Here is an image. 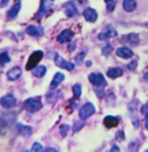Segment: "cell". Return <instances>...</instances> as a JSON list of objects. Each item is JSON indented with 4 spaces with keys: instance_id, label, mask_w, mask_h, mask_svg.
Here are the masks:
<instances>
[{
    "instance_id": "cell-25",
    "label": "cell",
    "mask_w": 148,
    "mask_h": 152,
    "mask_svg": "<svg viewBox=\"0 0 148 152\" xmlns=\"http://www.w3.org/2000/svg\"><path fill=\"white\" fill-rule=\"evenodd\" d=\"M72 92L74 98L79 99L81 98L82 94V86L81 83H77L73 85L72 86Z\"/></svg>"
},
{
    "instance_id": "cell-31",
    "label": "cell",
    "mask_w": 148,
    "mask_h": 152,
    "mask_svg": "<svg viewBox=\"0 0 148 152\" xmlns=\"http://www.w3.org/2000/svg\"><path fill=\"white\" fill-rule=\"evenodd\" d=\"M115 139L118 142H121L126 139L125 133L123 130H119L115 133Z\"/></svg>"
},
{
    "instance_id": "cell-48",
    "label": "cell",
    "mask_w": 148,
    "mask_h": 152,
    "mask_svg": "<svg viewBox=\"0 0 148 152\" xmlns=\"http://www.w3.org/2000/svg\"><path fill=\"white\" fill-rule=\"evenodd\" d=\"M113 1V0H104V1H105V2L106 3L108 4V3L112 1Z\"/></svg>"
},
{
    "instance_id": "cell-7",
    "label": "cell",
    "mask_w": 148,
    "mask_h": 152,
    "mask_svg": "<svg viewBox=\"0 0 148 152\" xmlns=\"http://www.w3.org/2000/svg\"><path fill=\"white\" fill-rule=\"evenodd\" d=\"M118 35L117 31L112 25H108L104 28V29L99 34L98 38L100 41H105L115 38Z\"/></svg>"
},
{
    "instance_id": "cell-40",
    "label": "cell",
    "mask_w": 148,
    "mask_h": 152,
    "mask_svg": "<svg viewBox=\"0 0 148 152\" xmlns=\"http://www.w3.org/2000/svg\"><path fill=\"white\" fill-rule=\"evenodd\" d=\"M132 124L136 128H138L140 126V119L138 116H133L131 118Z\"/></svg>"
},
{
    "instance_id": "cell-26",
    "label": "cell",
    "mask_w": 148,
    "mask_h": 152,
    "mask_svg": "<svg viewBox=\"0 0 148 152\" xmlns=\"http://www.w3.org/2000/svg\"><path fill=\"white\" fill-rule=\"evenodd\" d=\"M86 56V52L82 51L77 53L74 57V61L78 66H81L83 64L84 61Z\"/></svg>"
},
{
    "instance_id": "cell-47",
    "label": "cell",
    "mask_w": 148,
    "mask_h": 152,
    "mask_svg": "<svg viewBox=\"0 0 148 152\" xmlns=\"http://www.w3.org/2000/svg\"><path fill=\"white\" fill-rule=\"evenodd\" d=\"M145 119H146V121H145V129L148 131V118Z\"/></svg>"
},
{
    "instance_id": "cell-24",
    "label": "cell",
    "mask_w": 148,
    "mask_h": 152,
    "mask_svg": "<svg viewBox=\"0 0 148 152\" xmlns=\"http://www.w3.org/2000/svg\"><path fill=\"white\" fill-rule=\"evenodd\" d=\"M12 61V58L9 56L8 52H4L0 54V65L2 68H4L7 63Z\"/></svg>"
},
{
    "instance_id": "cell-37",
    "label": "cell",
    "mask_w": 148,
    "mask_h": 152,
    "mask_svg": "<svg viewBox=\"0 0 148 152\" xmlns=\"http://www.w3.org/2000/svg\"><path fill=\"white\" fill-rule=\"evenodd\" d=\"M116 4H117V1L116 0H113L112 1L110 2L107 4V9L108 12H112L114 11L116 7Z\"/></svg>"
},
{
    "instance_id": "cell-13",
    "label": "cell",
    "mask_w": 148,
    "mask_h": 152,
    "mask_svg": "<svg viewBox=\"0 0 148 152\" xmlns=\"http://www.w3.org/2000/svg\"><path fill=\"white\" fill-rule=\"evenodd\" d=\"M26 32L32 37H40L44 34V29L43 27L40 26L30 25L26 28Z\"/></svg>"
},
{
    "instance_id": "cell-10",
    "label": "cell",
    "mask_w": 148,
    "mask_h": 152,
    "mask_svg": "<svg viewBox=\"0 0 148 152\" xmlns=\"http://www.w3.org/2000/svg\"><path fill=\"white\" fill-rule=\"evenodd\" d=\"M17 128L18 134L26 138H29L33 134V129L31 126L18 123L17 124Z\"/></svg>"
},
{
    "instance_id": "cell-4",
    "label": "cell",
    "mask_w": 148,
    "mask_h": 152,
    "mask_svg": "<svg viewBox=\"0 0 148 152\" xmlns=\"http://www.w3.org/2000/svg\"><path fill=\"white\" fill-rule=\"evenodd\" d=\"M54 62L55 65L57 67L66 70L68 71H71L75 68V65L74 63L66 60L58 53H57L55 55Z\"/></svg>"
},
{
    "instance_id": "cell-6",
    "label": "cell",
    "mask_w": 148,
    "mask_h": 152,
    "mask_svg": "<svg viewBox=\"0 0 148 152\" xmlns=\"http://www.w3.org/2000/svg\"><path fill=\"white\" fill-rule=\"evenodd\" d=\"M52 4L48 0H42L39 9L35 15L37 20H41L44 16L51 13Z\"/></svg>"
},
{
    "instance_id": "cell-34",
    "label": "cell",
    "mask_w": 148,
    "mask_h": 152,
    "mask_svg": "<svg viewBox=\"0 0 148 152\" xmlns=\"http://www.w3.org/2000/svg\"><path fill=\"white\" fill-rule=\"evenodd\" d=\"M138 104V101L137 99H134L130 102L128 106V109L129 112L133 113L137 110V106Z\"/></svg>"
},
{
    "instance_id": "cell-14",
    "label": "cell",
    "mask_w": 148,
    "mask_h": 152,
    "mask_svg": "<svg viewBox=\"0 0 148 152\" xmlns=\"http://www.w3.org/2000/svg\"><path fill=\"white\" fill-rule=\"evenodd\" d=\"M84 18L86 21L90 23H94L97 20L98 14L96 10L92 7H87L83 12Z\"/></svg>"
},
{
    "instance_id": "cell-41",
    "label": "cell",
    "mask_w": 148,
    "mask_h": 152,
    "mask_svg": "<svg viewBox=\"0 0 148 152\" xmlns=\"http://www.w3.org/2000/svg\"><path fill=\"white\" fill-rule=\"evenodd\" d=\"M77 48V43L76 42H73L69 45L68 46H67V49L69 52L72 53L76 50Z\"/></svg>"
},
{
    "instance_id": "cell-17",
    "label": "cell",
    "mask_w": 148,
    "mask_h": 152,
    "mask_svg": "<svg viewBox=\"0 0 148 152\" xmlns=\"http://www.w3.org/2000/svg\"><path fill=\"white\" fill-rule=\"evenodd\" d=\"M65 75L63 73L57 72L55 74L49 86L50 90H54L65 80Z\"/></svg>"
},
{
    "instance_id": "cell-35",
    "label": "cell",
    "mask_w": 148,
    "mask_h": 152,
    "mask_svg": "<svg viewBox=\"0 0 148 152\" xmlns=\"http://www.w3.org/2000/svg\"><path fill=\"white\" fill-rule=\"evenodd\" d=\"M138 65V63L136 59H133L127 64V69L129 70L133 71L135 70L137 67Z\"/></svg>"
},
{
    "instance_id": "cell-8",
    "label": "cell",
    "mask_w": 148,
    "mask_h": 152,
    "mask_svg": "<svg viewBox=\"0 0 148 152\" xmlns=\"http://www.w3.org/2000/svg\"><path fill=\"white\" fill-rule=\"evenodd\" d=\"M17 99L12 93H8L2 96L0 99V104L4 108L9 109L16 105Z\"/></svg>"
},
{
    "instance_id": "cell-32",
    "label": "cell",
    "mask_w": 148,
    "mask_h": 152,
    "mask_svg": "<svg viewBox=\"0 0 148 152\" xmlns=\"http://www.w3.org/2000/svg\"><path fill=\"white\" fill-rule=\"evenodd\" d=\"M44 149L43 145L41 143L38 142H33V144L31 146L30 151L31 152H43Z\"/></svg>"
},
{
    "instance_id": "cell-49",
    "label": "cell",
    "mask_w": 148,
    "mask_h": 152,
    "mask_svg": "<svg viewBox=\"0 0 148 152\" xmlns=\"http://www.w3.org/2000/svg\"><path fill=\"white\" fill-rule=\"evenodd\" d=\"M145 152H148V149H147V150H146V151H144Z\"/></svg>"
},
{
    "instance_id": "cell-2",
    "label": "cell",
    "mask_w": 148,
    "mask_h": 152,
    "mask_svg": "<svg viewBox=\"0 0 148 152\" xmlns=\"http://www.w3.org/2000/svg\"><path fill=\"white\" fill-rule=\"evenodd\" d=\"M44 56V53L41 50L34 51L30 56L26 63L25 69L27 71L32 70L38 65Z\"/></svg>"
},
{
    "instance_id": "cell-22",
    "label": "cell",
    "mask_w": 148,
    "mask_h": 152,
    "mask_svg": "<svg viewBox=\"0 0 148 152\" xmlns=\"http://www.w3.org/2000/svg\"><path fill=\"white\" fill-rule=\"evenodd\" d=\"M123 70L121 68L116 67L109 69L107 71V75L109 78L115 80L118 77L123 76Z\"/></svg>"
},
{
    "instance_id": "cell-46",
    "label": "cell",
    "mask_w": 148,
    "mask_h": 152,
    "mask_svg": "<svg viewBox=\"0 0 148 152\" xmlns=\"http://www.w3.org/2000/svg\"><path fill=\"white\" fill-rule=\"evenodd\" d=\"M143 79L145 81H148V72H146V73L144 75Z\"/></svg>"
},
{
    "instance_id": "cell-39",
    "label": "cell",
    "mask_w": 148,
    "mask_h": 152,
    "mask_svg": "<svg viewBox=\"0 0 148 152\" xmlns=\"http://www.w3.org/2000/svg\"><path fill=\"white\" fill-rule=\"evenodd\" d=\"M128 147L129 150L137 151L139 149V145L137 142L133 141L129 143Z\"/></svg>"
},
{
    "instance_id": "cell-3",
    "label": "cell",
    "mask_w": 148,
    "mask_h": 152,
    "mask_svg": "<svg viewBox=\"0 0 148 152\" xmlns=\"http://www.w3.org/2000/svg\"><path fill=\"white\" fill-rule=\"evenodd\" d=\"M96 112L94 105L90 102L85 103L79 110V118L81 120L85 121L94 115Z\"/></svg>"
},
{
    "instance_id": "cell-11",
    "label": "cell",
    "mask_w": 148,
    "mask_h": 152,
    "mask_svg": "<svg viewBox=\"0 0 148 152\" xmlns=\"http://www.w3.org/2000/svg\"><path fill=\"white\" fill-rule=\"evenodd\" d=\"M75 33L70 29H66L61 32L57 37V41L60 44H65L71 42Z\"/></svg>"
},
{
    "instance_id": "cell-36",
    "label": "cell",
    "mask_w": 148,
    "mask_h": 152,
    "mask_svg": "<svg viewBox=\"0 0 148 152\" xmlns=\"http://www.w3.org/2000/svg\"><path fill=\"white\" fill-rule=\"evenodd\" d=\"M140 112L145 115V119L148 118V100L140 108Z\"/></svg>"
},
{
    "instance_id": "cell-12",
    "label": "cell",
    "mask_w": 148,
    "mask_h": 152,
    "mask_svg": "<svg viewBox=\"0 0 148 152\" xmlns=\"http://www.w3.org/2000/svg\"><path fill=\"white\" fill-rule=\"evenodd\" d=\"M63 92L60 90H57L56 92L51 90L46 94V100L48 104L55 105L58 100L63 97Z\"/></svg>"
},
{
    "instance_id": "cell-30",
    "label": "cell",
    "mask_w": 148,
    "mask_h": 152,
    "mask_svg": "<svg viewBox=\"0 0 148 152\" xmlns=\"http://www.w3.org/2000/svg\"><path fill=\"white\" fill-rule=\"evenodd\" d=\"M105 86L102 87H94L93 90H94V92L95 93L97 97L99 99L102 98L104 96L105 94Z\"/></svg>"
},
{
    "instance_id": "cell-29",
    "label": "cell",
    "mask_w": 148,
    "mask_h": 152,
    "mask_svg": "<svg viewBox=\"0 0 148 152\" xmlns=\"http://www.w3.org/2000/svg\"><path fill=\"white\" fill-rule=\"evenodd\" d=\"M114 50V48L110 43H108L102 49V54L104 56L107 57L111 55Z\"/></svg>"
},
{
    "instance_id": "cell-5",
    "label": "cell",
    "mask_w": 148,
    "mask_h": 152,
    "mask_svg": "<svg viewBox=\"0 0 148 152\" xmlns=\"http://www.w3.org/2000/svg\"><path fill=\"white\" fill-rule=\"evenodd\" d=\"M89 82L94 87L105 86L106 80L102 73L92 72L88 76Z\"/></svg>"
},
{
    "instance_id": "cell-18",
    "label": "cell",
    "mask_w": 148,
    "mask_h": 152,
    "mask_svg": "<svg viewBox=\"0 0 148 152\" xmlns=\"http://www.w3.org/2000/svg\"><path fill=\"white\" fill-rule=\"evenodd\" d=\"M116 54L117 56L125 59L131 58L134 55L133 52L127 47H122L117 48Z\"/></svg>"
},
{
    "instance_id": "cell-21",
    "label": "cell",
    "mask_w": 148,
    "mask_h": 152,
    "mask_svg": "<svg viewBox=\"0 0 148 152\" xmlns=\"http://www.w3.org/2000/svg\"><path fill=\"white\" fill-rule=\"evenodd\" d=\"M46 66L43 65H39L31 71L33 76L38 79L43 78L47 73Z\"/></svg>"
},
{
    "instance_id": "cell-45",
    "label": "cell",
    "mask_w": 148,
    "mask_h": 152,
    "mask_svg": "<svg viewBox=\"0 0 148 152\" xmlns=\"http://www.w3.org/2000/svg\"><path fill=\"white\" fill-rule=\"evenodd\" d=\"M93 65V62L90 60L86 61L85 62V66L87 67H90Z\"/></svg>"
},
{
    "instance_id": "cell-44",
    "label": "cell",
    "mask_w": 148,
    "mask_h": 152,
    "mask_svg": "<svg viewBox=\"0 0 148 152\" xmlns=\"http://www.w3.org/2000/svg\"><path fill=\"white\" fill-rule=\"evenodd\" d=\"M11 0H1L0 7L1 8H4L7 6Z\"/></svg>"
},
{
    "instance_id": "cell-38",
    "label": "cell",
    "mask_w": 148,
    "mask_h": 152,
    "mask_svg": "<svg viewBox=\"0 0 148 152\" xmlns=\"http://www.w3.org/2000/svg\"><path fill=\"white\" fill-rule=\"evenodd\" d=\"M116 97L115 94L113 93H110L107 96L106 98V101L107 103L111 104L116 101Z\"/></svg>"
},
{
    "instance_id": "cell-9",
    "label": "cell",
    "mask_w": 148,
    "mask_h": 152,
    "mask_svg": "<svg viewBox=\"0 0 148 152\" xmlns=\"http://www.w3.org/2000/svg\"><path fill=\"white\" fill-rule=\"evenodd\" d=\"M121 42L124 44H128L132 46H136L140 42L139 34L132 32L123 35Z\"/></svg>"
},
{
    "instance_id": "cell-15",
    "label": "cell",
    "mask_w": 148,
    "mask_h": 152,
    "mask_svg": "<svg viewBox=\"0 0 148 152\" xmlns=\"http://www.w3.org/2000/svg\"><path fill=\"white\" fill-rule=\"evenodd\" d=\"M22 74V69L19 66H16L10 69L7 72L6 75L7 80L13 82L20 79Z\"/></svg>"
},
{
    "instance_id": "cell-1",
    "label": "cell",
    "mask_w": 148,
    "mask_h": 152,
    "mask_svg": "<svg viewBox=\"0 0 148 152\" xmlns=\"http://www.w3.org/2000/svg\"><path fill=\"white\" fill-rule=\"evenodd\" d=\"M43 106L41 100L38 98H28L25 100L23 103L24 110L30 113L39 111Z\"/></svg>"
},
{
    "instance_id": "cell-42",
    "label": "cell",
    "mask_w": 148,
    "mask_h": 152,
    "mask_svg": "<svg viewBox=\"0 0 148 152\" xmlns=\"http://www.w3.org/2000/svg\"><path fill=\"white\" fill-rule=\"evenodd\" d=\"M43 152H59V151L57 149L54 148V147H52V146H48V147H46L44 150Z\"/></svg>"
},
{
    "instance_id": "cell-27",
    "label": "cell",
    "mask_w": 148,
    "mask_h": 152,
    "mask_svg": "<svg viewBox=\"0 0 148 152\" xmlns=\"http://www.w3.org/2000/svg\"><path fill=\"white\" fill-rule=\"evenodd\" d=\"M86 125V123L83 121H77L73 125L72 127V130L73 134L77 133L81 131L82 129Z\"/></svg>"
},
{
    "instance_id": "cell-23",
    "label": "cell",
    "mask_w": 148,
    "mask_h": 152,
    "mask_svg": "<svg viewBox=\"0 0 148 152\" xmlns=\"http://www.w3.org/2000/svg\"><path fill=\"white\" fill-rule=\"evenodd\" d=\"M21 8V3L20 2L18 1L16 2L13 5L12 8L8 10L7 15V17L10 19H14L18 15L20 11Z\"/></svg>"
},
{
    "instance_id": "cell-33",
    "label": "cell",
    "mask_w": 148,
    "mask_h": 152,
    "mask_svg": "<svg viewBox=\"0 0 148 152\" xmlns=\"http://www.w3.org/2000/svg\"><path fill=\"white\" fill-rule=\"evenodd\" d=\"M75 99H76L73 98L70 100L69 104L67 106L68 109H70V112L71 113L73 112L78 106V102L76 101Z\"/></svg>"
},
{
    "instance_id": "cell-43",
    "label": "cell",
    "mask_w": 148,
    "mask_h": 152,
    "mask_svg": "<svg viewBox=\"0 0 148 152\" xmlns=\"http://www.w3.org/2000/svg\"><path fill=\"white\" fill-rule=\"evenodd\" d=\"M110 152H120V148L117 144H114L112 146L110 150Z\"/></svg>"
},
{
    "instance_id": "cell-19",
    "label": "cell",
    "mask_w": 148,
    "mask_h": 152,
    "mask_svg": "<svg viewBox=\"0 0 148 152\" xmlns=\"http://www.w3.org/2000/svg\"><path fill=\"white\" fill-rule=\"evenodd\" d=\"M65 13L69 18L74 17L79 14V10L73 1L67 3L65 5Z\"/></svg>"
},
{
    "instance_id": "cell-16",
    "label": "cell",
    "mask_w": 148,
    "mask_h": 152,
    "mask_svg": "<svg viewBox=\"0 0 148 152\" xmlns=\"http://www.w3.org/2000/svg\"><path fill=\"white\" fill-rule=\"evenodd\" d=\"M103 124L108 129L114 128L118 126L120 124V119L112 115H107L104 117Z\"/></svg>"
},
{
    "instance_id": "cell-28",
    "label": "cell",
    "mask_w": 148,
    "mask_h": 152,
    "mask_svg": "<svg viewBox=\"0 0 148 152\" xmlns=\"http://www.w3.org/2000/svg\"><path fill=\"white\" fill-rule=\"evenodd\" d=\"M70 126L68 124H63L59 126V133L63 137H67L68 132L70 129Z\"/></svg>"
},
{
    "instance_id": "cell-20",
    "label": "cell",
    "mask_w": 148,
    "mask_h": 152,
    "mask_svg": "<svg viewBox=\"0 0 148 152\" xmlns=\"http://www.w3.org/2000/svg\"><path fill=\"white\" fill-rule=\"evenodd\" d=\"M122 6L124 11L127 13H133L138 7L136 0H123Z\"/></svg>"
}]
</instances>
